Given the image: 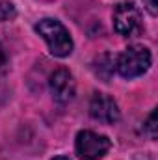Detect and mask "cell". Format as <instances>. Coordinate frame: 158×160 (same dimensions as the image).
<instances>
[{"label":"cell","mask_w":158,"mask_h":160,"mask_svg":"<svg viewBox=\"0 0 158 160\" xmlns=\"http://www.w3.org/2000/svg\"><path fill=\"white\" fill-rule=\"evenodd\" d=\"M36 32L47 41L48 50L56 58H65L73 52V39L67 28L56 19H41L36 24Z\"/></svg>","instance_id":"cell-1"},{"label":"cell","mask_w":158,"mask_h":160,"mask_svg":"<svg viewBox=\"0 0 158 160\" xmlns=\"http://www.w3.org/2000/svg\"><path fill=\"white\" fill-rule=\"evenodd\" d=\"M149 67H151V52L147 47L141 45L128 47L116 60V69L123 78H136L143 75Z\"/></svg>","instance_id":"cell-2"},{"label":"cell","mask_w":158,"mask_h":160,"mask_svg":"<svg viewBox=\"0 0 158 160\" xmlns=\"http://www.w3.org/2000/svg\"><path fill=\"white\" fill-rule=\"evenodd\" d=\"M110 147V140L93 130H80L77 134L75 149L80 160H101L102 157H106Z\"/></svg>","instance_id":"cell-3"},{"label":"cell","mask_w":158,"mask_h":160,"mask_svg":"<svg viewBox=\"0 0 158 160\" xmlns=\"http://www.w3.org/2000/svg\"><path fill=\"white\" fill-rule=\"evenodd\" d=\"M114 28L119 36H134L141 28V11L134 2H123L114 11Z\"/></svg>","instance_id":"cell-4"},{"label":"cell","mask_w":158,"mask_h":160,"mask_svg":"<svg viewBox=\"0 0 158 160\" xmlns=\"http://www.w3.org/2000/svg\"><path fill=\"white\" fill-rule=\"evenodd\" d=\"M89 114L95 121L112 125L119 121V106L112 97L104 93H97L89 102Z\"/></svg>","instance_id":"cell-5"},{"label":"cell","mask_w":158,"mask_h":160,"mask_svg":"<svg viewBox=\"0 0 158 160\" xmlns=\"http://www.w3.org/2000/svg\"><path fill=\"white\" fill-rule=\"evenodd\" d=\"M50 91L52 97L60 102V104H67L69 101H73L75 91H77V84L73 75L67 69H58L50 75Z\"/></svg>","instance_id":"cell-6"},{"label":"cell","mask_w":158,"mask_h":160,"mask_svg":"<svg viewBox=\"0 0 158 160\" xmlns=\"http://www.w3.org/2000/svg\"><path fill=\"white\" fill-rule=\"evenodd\" d=\"M15 15H17L15 6L7 0H0V22L11 21V19H15Z\"/></svg>","instance_id":"cell-7"},{"label":"cell","mask_w":158,"mask_h":160,"mask_svg":"<svg viewBox=\"0 0 158 160\" xmlns=\"http://www.w3.org/2000/svg\"><path fill=\"white\" fill-rule=\"evenodd\" d=\"M143 132H147L151 140L156 138V112H151L149 114L147 121L143 123Z\"/></svg>","instance_id":"cell-8"},{"label":"cell","mask_w":158,"mask_h":160,"mask_svg":"<svg viewBox=\"0 0 158 160\" xmlns=\"http://www.w3.org/2000/svg\"><path fill=\"white\" fill-rule=\"evenodd\" d=\"M143 4H145L147 11H149L153 17H156L158 15V0H143Z\"/></svg>","instance_id":"cell-9"},{"label":"cell","mask_w":158,"mask_h":160,"mask_svg":"<svg viewBox=\"0 0 158 160\" xmlns=\"http://www.w3.org/2000/svg\"><path fill=\"white\" fill-rule=\"evenodd\" d=\"M4 62H6V54H4V47H2V43H0V67L4 65Z\"/></svg>","instance_id":"cell-10"},{"label":"cell","mask_w":158,"mask_h":160,"mask_svg":"<svg viewBox=\"0 0 158 160\" xmlns=\"http://www.w3.org/2000/svg\"><path fill=\"white\" fill-rule=\"evenodd\" d=\"M52 160H69V158H65V157H56V158H52Z\"/></svg>","instance_id":"cell-11"}]
</instances>
